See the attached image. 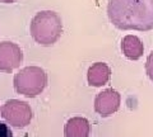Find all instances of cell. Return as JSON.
Segmentation results:
<instances>
[{
	"instance_id": "6da1fadb",
	"label": "cell",
	"mask_w": 153,
	"mask_h": 137,
	"mask_svg": "<svg viewBox=\"0 0 153 137\" xmlns=\"http://www.w3.org/2000/svg\"><path fill=\"white\" fill-rule=\"evenodd\" d=\"M108 19L123 31L153 29V0H110Z\"/></svg>"
},
{
	"instance_id": "7a4b0ae2",
	"label": "cell",
	"mask_w": 153,
	"mask_h": 137,
	"mask_svg": "<svg viewBox=\"0 0 153 137\" xmlns=\"http://www.w3.org/2000/svg\"><path fill=\"white\" fill-rule=\"evenodd\" d=\"M31 36L37 43L51 46L60 38L63 32V23L60 17L52 10L37 13L31 22Z\"/></svg>"
},
{
	"instance_id": "3957f363",
	"label": "cell",
	"mask_w": 153,
	"mask_h": 137,
	"mask_svg": "<svg viewBox=\"0 0 153 137\" xmlns=\"http://www.w3.org/2000/svg\"><path fill=\"white\" fill-rule=\"evenodd\" d=\"M14 89L18 94L35 98L47 85V74L38 66H27L14 75Z\"/></svg>"
},
{
	"instance_id": "277c9868",
	"label": "cell",
	"mask_w": 153,
	"mask_h": 137,
	"mask_svg": "<svg viewBox=\"0 0 153 137\" xmlns=\"http://www.w3.org/2000/svg\"><path fill=\"white\" fill-rule=\"evenodd\" d=\"M32 109L27 102L10 99L7 100L1 108V117L10 126L17 128H23L31 123L32 119Z\"/></svg>"
},
{
	"instance_id": "5b68a950",
	"label": "cell",
	"mask_w": 153,
	"mask_h": 137,
	"mask_svg": "<svg viewBox=\"0 0 153 137\" xmlns=\"http://www.w3.org/2000/svg\"><path fill=\"white\" fill-rule=\"evenodd\" d=\"M23 61V52L17 43L4 41L0 43V71L12 73L21 66Z\"/></svg>"
},
{
	"instance_id": "8992f818",
	"label": "cell",
	"mask_w": 153,
	"mask_h": 137,
	"mask_svg": "<svg viewBox=\"0 0 153 137\" xmlns=\"http://www.w3.org/2000/svg\"><path fill=\"white\" fill-rule=\"evenodd\" d=\"M121 97L115 89H106L97 94L94 99V111L101 117H110L120 108Z\"/></svg>"
},
{
	"instance_id": "52a82bcc",
	"label": "cell",
	"mask_w": 153,
	"mask_h": 137,
	"mask_svg": "<svg viewBox=\"0 0 153 137\" xmlns=\"http://www.w3.org/2000/svg\"><path fill=\"white\" fill-rule=\"evenodd\" d=\"M111 76V69L105 62H96L88 69L87 80L91 86L100 88L107 84Z\"/></svg>"
},
{
	"instance_id": "ba28073f",
	"label": "cell",
	"mask_w": 153,
	"mask_h": 137,
	"mask_svg": "<svg viewBox=\"0 0 153 137\" xmlns=\"http://www.w3.org/2000/svg\"><path fill=\"white\" fill-rule=\"evenodd\" d=\"M89 122L83 117H73L65 123V137H88L89 136Z\"/></svg>"
},
{
	"instance_id": "9c48e42d",
	"label": "cell",
	"mask_w": 153,
	"mask_h": 137,
	"mask_svg": "<svg viewBox=\"0 0 153 137\" xmlns=\"http://www.w3.org/2000/svg\"><path fill=\"white\" fill-rule=\"evenodd\" d=\"M121 51L125 55V57L135 61V60H139L143 56L144 46H143L142 41L137 36L128 34L121 41Z\"/></svg>"
},
{
	"instance_id": "30bf717a",
	"label": "cell",
	"mask_w": 153,
	"mask_h": 137,
	"mask_svg": "<svg viewBox=\"0 0 153 137\" xmlns=\"http://www.w3.org/2000/svg\"><path fill=\"white\" fill-rule=\"evenodd\" d=\"M146 71L148 78L151 79V81H153V51L149 53L147 59V62H146Z\"/></svg>"
},
{
	"instance_id": "8fae6325",
	"label": "cell",
	"mask_w": 153,
	"mask_h": 137,
	"mask_svg": "<svg viewBox=\"0 0 153 137\" xmlns=\"http://www.w3.org/2000/svg\"><path fill=\"white\" fill-rule=\"evenodd\" d=\"M0 137H13L10 128L3 122H0Z\"/></svg>"
},
{
	"instance_id": "7c38bea8",
	"label": "cell",
	"mask_w": 153,
	"mask_h": 137,
	"mask_svg": "<svg viewBox=\"0 0 153 137\" xmlns=\"http://www.w3.org/2000/svg\"><path fill=\"white\" fill-rule=\"evenodd\" d=\"M0 1H3V3H14L16 0H0Z\"/></svg>"
}]
</instances>
